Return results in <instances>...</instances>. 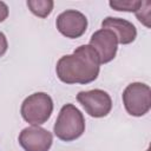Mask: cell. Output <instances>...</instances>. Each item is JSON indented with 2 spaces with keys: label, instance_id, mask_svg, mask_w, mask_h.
I'll return each instance as SVG.
<instances>
[{
  "label": "cell",
  "instance_id": "obj_5",
  "mask_svg": "<svg viewBox=\"0 0 151 151\" xmlns=\"http://www.w3.org/2000/svg\"><path fill=\"white\" fill-rule=\"evenodd\" d=\"M77 100L81 104L85 111L94 118L107 116L112 109L111 97L103 90L81 91L77 94Z\"/></svg>",
  "mask_w": 151,
  "mask_h": 151
},
{
  "label": "cell",
  "instance_id": "obj_4",
  "mask_svg": "<svg viewBox=\"0 0 151 151\" xmlns=\"http://www.w3.org/2000/svg\"><path fill=\"white\" fill-rule=\"evenodd\" d=\"M123 103L126 111L134 117H142L151 107V90L146 84L132 83L123 92Z\"/></svg>",
  "mask_w": 151,
  "mask_h": 151
},
{
  "label": "cell",
  "instance_id": "obj_11",
  "mask_svg": "<svg viewBox=\"0 0 151 151\" xmlns=\"http://www.w3.org/2000/svg\"><path fill=\"white\" fill-rule=\"evenodd\" d=\"M142 1L138 0H116V1H110V6L116 9V11H124V12H137L138 8L140 7Z\"/></svg>",
  "mask_w": 151,
  "mask_h": 151
},
{
  "label": "cell",
  "instance_id": "obj_7",
  "mask_svg": "<svg viewBox=\"0 0 151 151\" xmlns=\"http://www.w3.org/2000/svg\"><path fill=\"white\" fill-rule=\"evenodd\" d=\"M57 28L63 35L76 39L85 33L87 28V19L83 13L74 9H68L58 15Z\"/></svg>",
  "mask_w": 151,
  "mask_h": 151
},
{
  "label": "cell",
  "instance_id": "obj_10",
  "mask_svg": "<svg viewBox=\"0 0 151 151\" xmlns=\"http://www.w3.org/2000/svg\"><path fill=\"white\" fill-rule=\"evenodd\" d=\"M53 1L51 0H28L27 6L33 14L39 18H46L53 9Z\"/></svg>",
  "mask_w": 151,
  "mask_h": 151
},
{
  "label": "cell",
  "instance_id": "obj_12",
  "mask_svg": "<svg viewBox=\"0 0 151 151\" xmlns=\"http://www.w3.org/2000/svg\"><path fill=\"white\" fill-rule=\"evenodd\" d=\"M150 7H151V2L150 1H142L140 7L138 8L136 13L138 20L144 24L146 27H150Z\"/></svg>",
  "mask_w": 151,
  "mask_h": 151
},
{
  "label": "cell",
  "instance_id": "obj_8",
  "mask_svg": "<svg viewBox=\"0 0 151 151\" xmlns=\"http://www.w3.org/2000/svg\"><path fill=\"white\" fill-rule=\"evenodd\" d=\"M52 142L51 132L39 126L26 127L19 134V143L25 151H48Z\"/></svg>",
  "mask_w": 151,
  "mask_h": 151
},
{
  "label": "cell",
  "instance_id": "obj_1",
  "mask_svg": "<svg viewBox=\"0 0 151 151\" xmlns=\"http://www.w3.org/2000/svg\"><path fill=\"white\" fill-rule=\"evenodd\" d=\"M99 58L90 45H81L57 63V76L66 84H88L99 74Z\"/></svg>",
  "mask_w": 151,
  "mask_h": 151
},
{
  "label": "cell",
  "instance_id": "obj_6",
  "mask_svg": "<svg viewBox=\"0 0 151 151\" xmlns=\"http://www.w3.org/2000/svg\"><path fill=\"white\" fill-rule=\"evenodd\" d=\"M117 45H118V40L114 33L105 28L94 32L90 40V46L98 54L100 64L110 63L116 57Z\"/></svg>",
  "mask_w": 151,
  "mask_h": 151
},
{
  "label": "cell",
  "instance_id": "obj_9",
  "mask_svg": "<svg viewBox=\"0 0 151 151\" xmlns=\"http://www.w3.org/2000/svg\"><path fill=\"white\" fill-rule=\"evenodd\" d=\"M101 27L105 29H110L114 33L117 37V40L119 44L126 45L131 44L136 37H137V29L134 25L127 20L120 19V18H112L107 17L103 20Z\"/></svg>",
  "mask_w": 151,
  "mask_h": 151
},
{
  "label": "cell",
  "instance_id": "obj_2",
  "mask_svg": "<svg viewBox=\"0 0 151 151\" xmlns=\"http://www.w3.org/2000/svg\"><path fill=\"white\" fill-rule=\"evenodd\" d=\"M53 130L55 136L64 142H71L79 138L85 131V119L83 113L72 104L64 105L59 112Z\"/></svg>",
  "mask_w": 151,
  "mask_h": 151
},
{
  "label": "cell",
  "instance_id": "obj_14",
  "mask_svg": "<svg viewBox=\"0 0 151 151\" xmlns=\"http://www.w3.org/2000/svg\"><path fill=\"white\" fill-rule=\"evenodd\" d=\"M8 15V7L5 2L0 1V22H2Z\"/></svg>",
  "mask_w": 151,
  "mask_h": 151
},
{
  "label": "cell",
  "instance_id": "obj_13",
  "mask_svg": "<svg viewBox=\"0 0 151 151\" xmlns=\"http://www.w3.org/2000/svg\"><path fill=\"white\" fill-rule=\"evenodd\" d=\"M7 47H8L7 39H6L5 34H4L2 32H0V57H2V55L6 53Z\"/></svg>",
  "mask_w": 151,
  "mask_h": 151
},
{
  "label": "cell",
  "instance_id": "obj_3",
  "mask_svg": "<svg viewBox=\"0 0 151 151\" xmlns=\"http://www.w3.org/2000/svg\"><path fill=\"white\" fill-rule=\"evenodd\" d=\"M53 101L52 98L44 92H37L27 97L21 105L22 118L32 124L40 125L44 124L52 114Z\"/></svg>",
  "mask_w": 151,
  "mask_h": 151
}]
</instances>
